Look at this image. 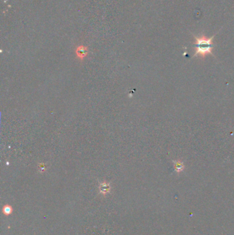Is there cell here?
Returning <instances> with one entry per match:
<instances>
[{"mask_svg": "<svg viewBox=\"0 0 234 235\" xmlns=\"http://www.w3.org/2000/svg\"><path fill=\"white\" fill-rule=\"evenodd\" d=\"M76 53L78 59H79L80 60H83V59L88 54V49L85 46L81 45L76 48Z\"/></svg>", "mask_w": 234, "mask_h": 235, "instance_id": "7a4b0ae2", "label": "cell"}, {"mask_svg": "<svg viewBox=\"0 0 234 235\" xmlns=\"http://www.w3.org/2000/svg\"><path fill=\"white\" fill-rule=\"evenodd\" d=\"M194 39V54L193 57H199L200 59H204L208 54L214 56L213 54V49L214 47L213 44V38L215 35H213L212 37H207L206 36L201 35L199 36L193 35Z\"/></svg>", "mask_w": 234, "mask_h": 235, "instance_id": "6da1fadb", "label": "cell"}, {"mask_svg": "<svg viewBox=\"0 0 234 235\" xmlns=\"http://www.w3.org/2000/svg\"><path fill=\"white\" fill-rule=\"evenodd\" d=\"M172 162L174 164V167H175V169L177 173H180V172H182L184 170L185 165L183 162L180 160H173Z\"/></svg>", "mask_w": 234, "mask_h": 235, "instance_id": "3957f363", "label": "cell"}, {"mask_svg": "<svg viewBox=\"0 0 234 235\" xmlns=\"http://www.w3.org/2000/svg\"><path fill=\"white\" fill-rule=\"evenodd\" d=\"M110 189V186L108 184L106 183H102L101 185H100V190H101L102 193H106L108 192Z\"/></svg>", "mask_w": 234, "mask_h": 235, "instance_id": "277c9868", "label": "cell"}]
</instances>
